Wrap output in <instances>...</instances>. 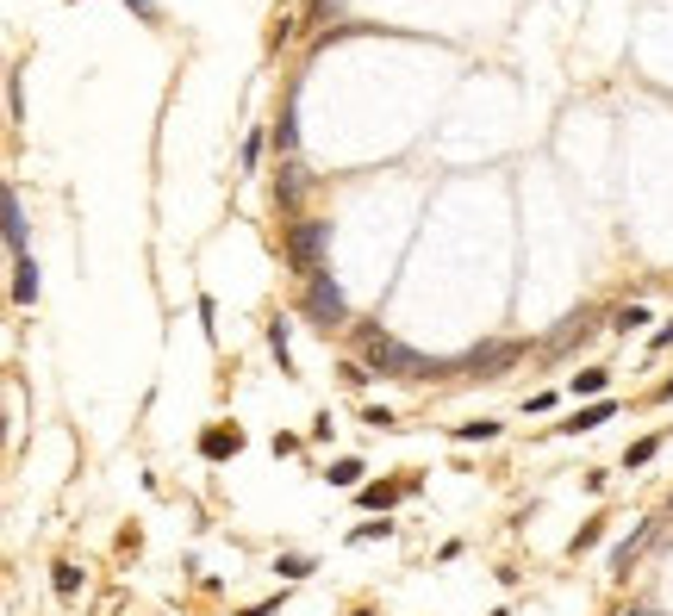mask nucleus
<instances>
[{"label": "nucleus", "instance_id": "obj_1", "mask_svg": "<svg viewBox=\"0 0 673 616\" xmlns=\"http://www.w3.org/2000/svg\"><path fill=\"white\" fill-rule=\"evenodd\" d=\"M362 349H368V368H381V373H400V380H449V362H430V355L405 349L400 337H387V330H368Z\"/></svg>", "mask_w": 673, "mask_h": 616}, {"label": "nucleus", "instance_id": "obj_2", "mask_svg": "<svg viewBox=\"0 0 673 616\" xmlns=\"http://www.w3.org/2000/svg\"><path fill=\"white\" fill-rule=\"evenodd\" d=\"M324 244H331V225L324 218H293L287 225V261H293V274H324Z\"/></svg>", "mask_w": 673, "mask_h": 616}, {"label": "nucleus", "instance_id": "obj_3", "mask_svg": "<svg viewBox=\"0 0 673 616\" xmlns=\"http://www.w3.org/2000/svg\"><path fill=\"white\" fill-rule=\"evenodd\" d=\"M306 318H312L324 337L349 324V299H343V287H337L331 274H312V280H306Z\"/></svg>", "mask_w": 673, "mask_h": 616}, {"label": "nucleus", "instance_id": "obj_4", "mask_svg": "<svg viewBox=\"0 0 673 616\" xmlns=\"http://www.w3.org/2000/svg\"><path fill=\"white\" fill-rule=\"evenodd\" d=\"M524 362V343H474L468 355H455L449 362V373H474V380H493V373L518 368Z\"/></svg>", "mask_w": 673, "mask_h": 616}, {"label": "nucleus", "instance_id": "obj_5", "mask_svg": "<svg viewBox=\"0 0 673 616\" xmlns=\"http://www.w3.org/2000/svg\"><path fill=\"white\" fill-rule=\"evenodd\" d=\"M649 542H655V523H636V529L611 548V579H630V567H636V554H643Z\"/></svg>", "mask_w": 673, "mask_h": 616}, {"label": "nucleus", "instance_id": "obj_6", "mask_svg": "<svg viewBox=\"0 0 673 616\" xmlns=\"http://www.w3.org/2000/svg\"><path fill=\"white\" fill-rule=\"evenodd\" d=\"M237 449H244V430H237V424H212V430H200V455H206V461H231Z\"/></svg>", "mask_w": 673, "mask_h": 616}, {"label": "nucleus", "instance_id": "obj_7", "mask_svg": "<svg viewBox=\"0 0 673 616\" xmlns=\"http://www.w3.org/2000/svg\"><path fill=\"white\" fill-rule=\"evenodd\" d=\"M0 237L13 255H25V212H19V187H6L0 193Z\"/></svg>", "mask_w": 673, "mask_h": 616}, {"label": "nucleus", "instance_id": "obj_8", "mask_svg": "<svg viewBox=\"0 0 673 616\" xmlns=\"http://www.w3.org/2000/svg\"><path fill=\"white\" fill-rule=\"evenodd\" d=\"M611 411H617L611 398H592V405H580V411H574V417L561 424V436H580V430H599V424H611Z\"/></svg>", "mask_w": 673, "mask_h": 616}, {"label": "nucleus", "instance_id": "obj_9", "mask_svg": "<svg viewBox=\"0 0 673 616\" xmlns=\"http://www.w3.org/2000/svg\"><path fill=\"white\" fill-rule=\"evenodd\" d=\"M405 492H411V486H400V480H375V486L356 492V504H362V510H393Z\"/></svg>", "mask_w": 673, "mask_h": 616}, {"label": "nucleus", "instance_id": "obj_10", "mask_svg": "<svg viewBox=\"0 0 673 616\" xmlns=\"http://www.w3.org/2000/svg\"><path fill=\"white\" fill-rule=\"evenodd\" d=\"M362 474H368V467H362L356 455H343V461H331V467H324V480H331L337 492H362Z\"/></svg>", "mask_w": 673, "mask_h": 616}, {"label": "nucleus", "instance_id": "obj_11", "mask_svg": "<svg viewBox=\"0 0 673 616\" xmlns=\"http://www.w3.org/2000/svg\"><path fill=\"white\" fill-rule=\"evenodd\" d=\"M13 299H19V305H31V299H38V261H31V255H19V261H13Z\"/></svg>", "mask_w": 673, "mask_h": 616}, {"label": "nucleus", "instance_id": "obj_12", "mask_svg": "<svg viewBox=\"0 0 673 616\" xmlns=\"http://www.w3.org/2000/svg\"><path fill=\"white\" fill-rule=\"evenodd\" d=\"M299 193H306V168H299V162H280V181H274V200H280V206H293Z\"/></svg>", "mask_w": 673, "mask_h": 616}, {"label": "nucleus", "instance_id": "obj_13", "mask_svg": "<svg viewBox=\"0 0 673 616\" xmlns=\"http://www.w3.org/2000/svg\"><path fill=\"white\" fill-rule=\"evenodd\" d=\"M605 386H611V373H605V368H580V373H574V392H580V398H599Z\"/></svg>", "mask_w": 673, "mask_h": 616}, {"label": "nucleus", "instance_id": "obj_14", "mask_svg": "<svg viewBox=\"0 0 673 616\" xmlns=\"http://www.w3.org/2000/svg\"><path fill=\"white\" fill-rule=\"evenodd\" d=\"M493 436H499L493 417H480V424H455V442H493Z\"/></svg>", "mask_w": 673, "mask_h": 616}, {"label": "nucleus", "instance_id": "obj_15", "mask_svg": "<svg viewBox=\"0 0 673 616\" xmlns=\"http://www.w3.org/2000/svg\"><path fill=\"white\" fill-rule=\"evenodd\" d=\"M599 535H605V523H580V529H574V542H567V554L580 560L586 548H599Z\"/></svg>", "mask_w": 673, "mask_h": 616}, {"label": "nucleus", "instance_id": "obj_16", "mask_svg": "<svg viewBox=\"0 0 673 616\" xmlns=\"http://www.w3.org/2000/svg\"><path fill=\"white\" fill-rule=\"evenodd\" d=\"M50 586H56V598H75V592H82V567H69V560H63V567L50 573Z\"/></svg>", "mask_w": 673, "mask_h": 616}, {"label": "nucleus", "instance_id": "obj_17", "mask_svg": "<svg viewBox=\"0 0 673 616\" xmlns=\"http://www.w3.org/2000/svg\"><path fill=\"white\" fill-rule=\"evenodd\" d=\"M293 143H299V131H293V107H280V124H274V150H280V156H293Z\"/></svg>", "mask_w": 673, "mask_h": 616}, {"label": "nucleus", "instance_id": "obj_18", "mask_svg": "<svg viewBox=\"0 0 673 616\" xmlns=\"http://www.w3.org/2000/svg\"><path fill=\"white\" fill-rule=\"evenodd\" d=\"M636 324H649V305H624V312H611V330H636Z\"/></svg>", "mask_w": 673, "mask_h": 616}, {"label": "nucleus", "instance_id": "obj_19", "mask_svg": "<svg viewBox=\"0 0 673 616\" xmlns=\"http://www.w3.org/2000/svg\"><path fill=\"white\" fill-rule=\"evenodd\" d=\"M655 449H661V436H643V442H630L624 467H649V461H655Z\"/></svg>", "mask_w": 673, "mask_h": 616}, {"label": "nucleus", "instance_id": "obj_20", "mask_svg": "<svg viewBox=\"0 0 673 616\" xmlns=\"http://www.w3.org/2000/svg\"><path fill=\"white\" fill-rule=\"evenodd\" d=\"M274 573H280V579H306V573H312V554H280Z\"/></svg>", "mask_w": 673, "mask_h": 616}, {"label": "nucleus", "instance_id": "obj_21", "mask_svg": "<svg viewBox=\"0 0 673 616\" xmlns=\"http://www.w3.org/2000/svg\"><path fill=\"white\" fill-rule=\"evenodd\" d=\"M287 330H293L287 318H269V349L280 355V373H287Z\"/></svg>", "mask_w": 673, "mask_h": 616}, {"label": "nucleus", "instance_id": "obj_22", "mask_svg": "<svg viewBox=\"0 0 673 616\" xmlns=\"http://www.w3.org/2000/svg\"><path fill=\"white\" fill-rule=\"evenodd\" d=\"M580 330H592V312H567L561 330H555V343H567V337H580Z\"/></svg>", "mask_w": 673, "mask_h": 616}, {"label": "nucleus", "instance_id": "obj_23", "mask_svg": "<svg viewBox=\"0 0 673 616\" xmlns=\"http://www.w3.org/2000/svg\"><path fill=\"white\" fill-rule=\"evenodd\" d=\"M393 535V523H356L349 529V542H387Z\"/></svg>", "mask_w": 673, "mask_h": 616}, {"label": "nucleus", "instance_id": "obj_24", "mask_svg": "<svg viewBox=\"0 0 673 616\" xmlns=\"http://www.w3.org/2000/svg\"><path fill=\"white\" fill-rule=\"evenodd\" d=\"M256 162H263V131L244 137V168H256Z\"/></svg>", "mask_w": 673, "mask_h": 616}, {"label": "nucleus", "instance_id": "obj_25", "mask_svg": "<svg viewBox=\"0 0 673 616\" xmlns=\"http://www.w3.org/2000/svg\"><path fill=\"white\" fill-rule=\"evenodd\" d=\"M212 318H219V305H212V299L200 293V324H206V337H219V324H212Z\"/></svg>", "mask_w": 673, "mask_h": 616}, {"label": "nucleus", "instance_id": "obj_26", "mask_svg": "<svg viewBox=\"0 0 673 616\" xmlns=\"http://www.w3.org/2000/svg\"><path fill=\"white\" fill-rule=\"evenodd\" d=\"M269 611H280V598H263V604H250V611H237V616H269Z\"/></svg>", "mask_w": 673, "mask_h": 616}, {"label": "nucleus", "instance_id": "obj_27", "mask_svg": "<svg viewBox=\"0 0 673 616\" xmlns=\"http://www.w3.org/2000/svg\"><path fill=\"white\" fill-rule=\"evenodd\" d=\"M125 6H132L137 19H156V0H125Z\"/></svg>", "mask_w": 673, "mask_h": 616}, {"label": "nucleus", "instance_id": "obj_28", "mask_svg": "<svg viewBox=\"0 0 673 616\" xmlns=\"http://www.w3.org/2000/svg\"><path fill=\"white\" fill-rule=\"evenodd\" d=\"M673 343V324H661V330H655V343H649V349H668Z\"/></svg>", "mask_w": 673, "mask_h": 616}, {"label": "nucleus", "instance_id": "obj_29", "mask_svg": "<svg viewBox=\"0 0 673 616\" xmlns=\"http://www.w3.org/2000/svg\"><path fill=\"white\" fill-rule=\"evenodd\" d=\"M655 398H673V380H661V392H655Z\"/></svg>", "mask_w": 673, "mask_h": 616}, {"label": "nucleus", "instance_id": "obj_30", "mask_svg": "<svg viewBox=\"0 0 673 616\" xmlns=\"http://www.w3.org/2000/svg\"><path fill=\"white\" fill-rule=\"evenodd\" d=\"M349 616H375V611H349Z\"/></svg>", "mask_w": 673, "mask_h": 616}]
</instances>
